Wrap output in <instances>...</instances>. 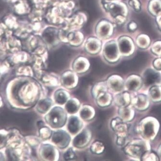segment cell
<instances>
[{
  "label": "cell",
  "instance_id": "obj_1",
  "mask_svg": "<svg viewBox=\"0 0 161 161\" xmlns=\"http://www.w3.org/2000/svg\"><path fill=\"white\" fill-rule=\"evenodd\" d=\"M160 124L157 119L152 116L143 118L137 126V131L144 140L153 141L158 134Z\"/></svg>",
  "mask_w": 161,
  "mask_h": 161
},
{
  "label": "cell",
  "instance_id": "obj_2",
  "mask_svg": "<svg viewBox=\"0 0 161 161\" xmlns=\"http://www.w3.org/2000/svg\"><path fill=\"white\" fill-rule=\"evenodd\" d=\"M151 151L148 141L145 140H135L129 142L124 148L126 154L130 157L140 160L145 153Z\"/></svg>",
  "mask_w": 161,
  "mask_h": 161
},
{
  "label": "cell",
  "instance_id": "obj_3",
  "mask_svg": "<svg viewBox=\"0 0 161 161\" xmlns=\"http://www.w3.org/2000/svg\"><path fill=\"white\" fill-rule=\"evenodd\" d=\"M106 11L110 14L114 22L118 25L125 22L128 15V10L126 5L121 2L107 3L104 5Z\"/></svg>",
  "mask_w": 161,
  "mask_h": 161
},
{
  "label": "cell",
  "instance_id": "obj_4",
  "mask_svg": "<svg viewBox=\"0 0 161 161\" xmlns=\"http://www.w3.org/2000/svg\"><path fill=\"white\" fill-rule=\"evenodd\" d=\"M103 54L106 60L110 63L118 61L120 56L118 44L115 41H110L104 45Z\"/></svg>",
  "mask_w": 161,
  "mask_h": 161
},
{
  "label": "cell",
  "instance_id": "obj_5",
  "mask_svg": "<svg viewBox=\"0 0 161 161\" xmlns=\"http://www.w3.org/2000/svg\"><path fill=\"white\" fill-rule=\"evenodd\" d=\"M142 79L143 84L146 87L159 86L161 84V74L156 69H147L144 72Z\"/></svg>",
  "mask_w": 161,
  "mask_h": 161
},
{
  "label": "cell",
  "instance_id": "obj_6",
  "mask_svg": "<svg viewBox=\"0 0 161 161\" xmlns=\"http://www.w3.org/2000/svg\"><path fill=\"white\" fill-rule=\"evenodd\" d=\"M118 48L121 55L124 56H129L133 53L135 46L132 40L126 36H122L118 39Z\"/></svg>",
  "mask_w": 161,
  "mask_h": 161
},
{
  "label": "cell",
  "instance_id": "obj_7",
  "mask_svg": "<svg viewBox=\"0 0 161 161\" xmlns=\"http://www.w3.org/2000/svg\"><path fill=\"white\" fill-rule=\"evenodd\" d=\"M112 127L117 136V138L125 139L129 132L128 125L121 118L117 117L113 120Z\"/></svg>",
  "mask_w": 161,
  "mask_h": 161
},
{
  "label": "cell",
  "instance_id": "obj_8",
  "mask_svg": "<svg viewBox=\"0 0 161 161\" xmlns=\"http://www.w3.org/2000/svg\"><path fill=\"white\" fill-rule=\"evenodd\" d=\"M108 88L114 93L122 92L125 88V81L121 76L117 75H111L107 82Z\"/></svg>",
  "mask_w": 161,
  "mask_h": 161
},
{
  "label": "cell",
  "instance_id": "obj_9",
  "mask_svg": "<svg viewBox=\"0 0 161 161\" xmlns=\"http://www.w3.org/2000/svg\"><path fill=\"white\" fill-rule=\"evenodd\" d=\"M142 77L136 75H132L128 77L125 81V88L129 92H136L142 87Z\"/></svg>",
  "mask_w": 161,
  "mask_h": 161
},
{
  "label": "cell",
  "instance_id": "obj_10",
  "mask_svg": "<svg viewBox=\"0 0 161 161\" xmlns=\"http://www.w3.org/2000/svg\"><path fill=\"white\" fill-rule=\"evenodd\" d=\"M113 32V26L107 21H102L97 26V36L102 39H106L111 36Z\"/></svg>",
  "mask_w": 161,
  "mask_h": 161
},
{
  "label": "cell",
  "instance_id": "obj_11",
  "mask_svg": "<svg viewBox=\"0 0 161 161\" xmlns=\"http://www.w3.org/2000/svg\"><path fill=\"white\" fill-rule=\"evenodd\" d=\"M131 103L135 109L141 111L147 110L150 103L149 98L143 94L135 96L131 100Z\"/></svg>",
  "mask_w": 161,
  "mask_h": 161
},
{
  "label": "cell",
  "instance_id": "obj_12",
  "mask_svg": "<svg viewBox=\"0 0 161 161\" xmlns=\"http://www.w3.org/2000/svg\"><path fill=\"white\" fill-rule=\"evenodd\" d=\"M114 101L116 105L119 107H123L129 106L131 100L129 93L122 92L115 96Z\"/></svg>",
  "mask_w": 161,
  "mask_h": 161
},
{
  "label": "cell",
  "instance_id": "obj_13",
  "mask_svg": "<svg viewBox=\"0 0 161 161\" xmlns=\"http://www.w3.org/2000/svg\"><path fill=\"white\" fill-rule=\"evenodd\" d=\"M118 114L120 118L126 122L132 120L134 117L135 112L132 108L128 106L120 107L118 111Z\"/></svg>",
  "mask_w": 161,
  "mask_h": 161
},
{
  "label": "cell",
  "instance_id": "obj_14",
  "mask_svg": "<svg viewBox=\"0 0 161 161\" xmlns=\"http://www.w3.org/2000/svg\"><path fill=\"white\" fill-rule=\"evenodd\" d=\"M149 97L153 102H161V87L157 85L151 87L149 91Z\"/></svg>",
  "mask_w": 161,
  "mask_h": 161
},
{
  "label": "cell",
  "instance_id": "obj_15",
  "mask_svg": "<svg viewBox=\"0 0 161 161\" xmlns=\"http://www.w3.org/2000/svg\"><path fill=\"white\" fill-rule=\"evenodd\" d=\"M148 9L152 15L157 16L161 13V0H151L149 2Z\"/></svg>",
  "mask_w": 161,
  "mask_h": 161
},
{
  "label": "cell",
  "instance_id": "obj_16",
  "mask_svg": "<svg viewBox=\"0 0 161 161\" xmlns=\"http://www.w3.org/2000/svg\"><path fill=\"white\" fill-rule=\"evenodd\" d=\"M112 100V98L111 95L106 92H104L99 94L97 102L99 106L101 107H106L110 105Z\"/></svg>",
  "mask_w": 161,
  "mask_h": 161
},
{
  "label": "cell",
  "instance_id": "obj_17",
  "mask_svg": "<svg viewBox=\"0 0 161 161\" xmlns=\"http://www.w3.org/2000/svg\"><path fill=\"white\" fill-rule=\"evenodd\" d=\"M88 51L92 53H95L99 52L101 49V42L98 39H92L89 40L87 44Z\"/></svg>",
  "mask_w": 161,
  "mask_h": 161
},
{
  "label": "cell",
  "instance_id": "obj_18",
  "mask_svg": "<svg viewBox=\"0 0 161 161\" xmlns=\"http://www.w3.org/2000/svg\"><path fill=\"white\" fill-rule=\"evenodd\" d=\"M151 43V40L148 35L141 34L137 37L136 43L137 46L141 49H145L148 48Z\"/></svg>",
  "mask_w": 161,
  "mask_h": 161
},
{
  "label": "cell",
  "instance_id": "obj_19",
  "mask_svg": "<svg viewBox=\"0 0 161 161\" xmlns=\"http://www.w3.org/2000/svg\"><path fill=\"white\" fill-rule=\"evenodd\" d=\"M82 37L81 34L78 32H73L70 34L69 36V41L72 44H78L81 43Z\"/></svg>",
  "mask_w": 161,
  "mask_h": 161
},
{
  "label": "cell",
  "instance_id": "obj_20",
  "mask_svg": "<svg viewBox=\"0 0 161 161\" xmlns=\"http://www.w3.org/2000/svg\"><path fill=\"white\" fill-rule=\"evenodd\" d=\"M69 125V130L72 133L78 131L79 128H80L79 121L76 118H73L72 119H71Z\"/></svg>",
  "mask_w": 161,
  "mask_h": 161
},
{
  "label": "cell",
  "instance_id": "obj_21",
  "mask_svg": "<svg viewBox=\"0 0 161 161\" xmlns=\"http://www.w3.org/2000/svg\"><path fill=\"white\" fill-rule=\"evenodd\" d=\"M152 52L157 55H161V41L155 42L151 48Z\"/></svg>",
  "mask_w": 161,
  "mask_h": 161
},
{
  "label": "cell",
  "instance_id": "obj_22",
  "mask_svg": "<svg viewBox=\"0 0 161 161\" xmlns=\"http://www.w3.org/2000/svg\"><path fill=\"white\" fill-rule=\"evenodd\" d=\"M129 5L136 12H139L141 9V3L139 0H130Z\"/></svg>",
  "mask_w": 161,
  "mask_h": 161
},
{
  "label": "cell",
  "instance_id": "obj_23",
  "mask_svg": "<svg viewBox=\"0 0 161 161\" xmlns=\"http://www.w3.org/2000/svg\"><path fill=\"white\" fill-rule=\"evenodd\" d=\"M158 157L154 153L149 152L145 153L142 157V161H157Z\"/></svg>",
  "mask_w": 161,
  "mask_h": 161
},
{
  "label": "cell",
  "instance_id": "obj_24",
  "mask_svg": "<svg viewBox=\"0 0 161 161\" xmlns=\"http://www.w3.org/2000/svg\"><path fill=\"white\" fill-rule=\"evenodd\" d=\"M93 149L95 153H102L104 151V146L102 143L101 142H96L94 144Z\"/></svg>",
  "mask_w": 161,
  "mask_h": 161
},
{
  "label": "cell",
  "instance_id": "obj_25",
  "mask_svg": "<svg viewBox=\"0 0 161 161\" xmlns=\"http://www.w3.org/2000/svg\"><path fill=\"white\" fill-rule=\"evenodd\" d=\"M66 109L69 112L72 113L75 112L77 111L78 106L75 104L72 101H69V103H67L66 106Z\"/></svg>",
  "mask_w": 161,
  "mask_h": 161
},
{
  "label": "cell",
  "instance_id": "obj_26",
  "mask_svg": "<svg viewBox=\"0 0 161 161\" xmlns=\"http://www.w3.org/2000/svg\"><path fill=\"white\" fill-rule=\"evenodd\" d=\"M86 140V135H85V134L83 132H82L80 134V135H79L75 138L74 142L77 144H81L84 142H85Z\"/></svg>",
  "mask_w": 161,
  "mask_h": 161
},
{
  "label": "cell",
  "instance_id": "obj_27",
  "mask_svg": "<svg viewBox=\"0 0 161 161\" xmlns=\"http://www.w3.org/2000/svg\"><path fill=\"white\" fill-rule=\"evenodd\" d=\"M16 5V10L19 13H23L26 10V6L23 3H17Z\"/></svg>",
  "mask_w": 161,
  "mask_h": 161
},
{
  "label": "cell",
  "instance_id": "obj_28",
  "mask_svg": "<svg viewBox=\"0 0 161 161\" xmlns=\"http://www.w3.org/2000/svg\"><path fill=\"white\" fill-rule=\"evenodd\" d=\"M154 69L157 71L161 70V58L155 59L153 63Z\"/></svg>",
  "mask_w": 161,
  "mask_h": 161
},
{
  "label": "cell",
  "instance_id": "obj_29",
  "mask_svg": "<svg viewBox=\"0 0 161 161\" xmlns=\"http://www.w3.org/2000/svg\"><path fill=\"white\" fill-rule=\"evenodd\" d=\"M61 92H61V93L58 94V97H57V101L58 103L62 104L66 101V97L65 95H64L63 93H61Z\"/></svg>",
  "mask_w": 161,
  "mask_h": 161
},
{
  "label": "cell",
  "instance_id": "obj_30",
  "mask_svg": "<svg viewBox=\"0 0 161 161\" xmlns=\"http://www.w3.org/2000/svg\"><path fill=\"white\" fill-rule=\"evenodd\" d=\"M137 24L135 22H131L128 25V29L131 31H135L137 28Z\"/></svg>",
  "mask_w": 161,
  "mask_h": 161
},
{
  "label": "cell",
  "instance_id": "obj_31",
  "mask_svg": "<svg viewBox=\"0 0 161 161\" xmlns=\"http://www.w3.org/2000/svg\"><path fill=\"white\" fill-rule=\"evenodd\" d=\"M74 156V153L73 152L71 151V150H69L68 152H66V153L65 154V159L68 158V159H70L72 158Z\"/></svg>",
  "mask_w": 161,
  "mask_h": 161
},
{
  "label": "cell",
  "instance_id": "obj_32",
  "mask_svg": "<svg viewBox=\"0 0 161 161\" xmlns=\"http://www.w3.org/2000/svg\"><path fill=\"white\" fill-rule=\"evenodd\" d=\"M156 23L158 28L161 31V13L156 16Z\"/></svg>",
  "mask_w": 161,
  "mask_h": 161
},
{
  "label": "cell",
  "instance_id": "obj_33",
  "mask_svg": "<svg viewBox=\"0 0 161 161\" xmlns=\"http://www.w3.org/2000/svg\"><path fill=\"white\" fill-rule=\"evenodd\" d=\"M157 153H158L159 158H160V160L161 161V144L159 146V148H158V151H157Z\"/></svg>",
  "mask_w": 161,
  "mask_h": 161
},
{
  "label": "cell",
  "instance_id": "obj_34",
  "mask_svg": "<svg viewBox=\"0 0 161 161\" xmlns=\"http://www.w3.org/2000/svg\"><path fill=\"white\" fill-rule=\"evenodd\" d=\"M8 1H13V0H8Z\"/></svg>",
  "mask_w": 161,
  "mask_h": 161
}]
</instances>
